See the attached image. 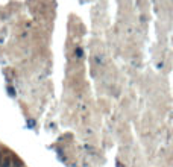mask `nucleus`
<instances>
[{"label": "nucleus", "mask_w": 173, "mask_h": 167, "mask_svg": "<svg viewBox=\"0 0 173 167\" xmlns=\"http://www.w3.org/2000/svg\"><path fill=\"white\" fill-rule=\"evenodd\" d=\"M8 93H9V94L12 96V97H14V96H15V90L12 88V87H9V88H8Z\"/></svg>", "instance_id": "2"}, {"label": "nucleus", "mask_w": 173, "mask_h": 167, "mask_svg": "<svg viewBox=\"0 0 173 167\" xmlns=\"http://www.w3.org/2000/svg\"><path fill=\"white\" fill-rule=\"evenodd\" d=\"M2 158H3V155H2V152H0V162H2Z\"/></svg>", "instance_id": "5"}, {"label": "nucleus", "mask_w": 173, "mask_h": 167, "mask_svg": "<svg viewBox=\"0 0 173 167\" xmlns=\"http://www.w3.org/2000/svg\"><path fill=\"white\" fill-rule=\"evenodd\" d=\"M76 55L79 56V58H81V56H82V50H81V49H78V50H76Z\"/></svg>", "instance_id": "3"}, {"label": "nucleus", "mask_w": 173, "mask_h": 167, "mask_svg": "<svg viewBox=\"0 0 173 167\" xmlns=\"http://www.w3.org/2000/svg\"><path fill=\"white\" fill-rule=\"evenodd\" d=\"M117 167H123V166H122V164H120V162H118V161H117Z\"/></svg>", "instance_id": "4"}, {"label": "nucleus", "mask_w": 173, "mask_h": 167, "mask_svg": "<svg viewBox=\"0 0 173 167\" xmlns=\"http://www.w3.org/2000/svg\"><path fill=\"white\" fill-rule=\"evenodd\" d=\"M11 164H12L11 158L3 156V158H2V162H0V167H11Z\"/></svg>", "instance_id": "1"}]
</instances>
